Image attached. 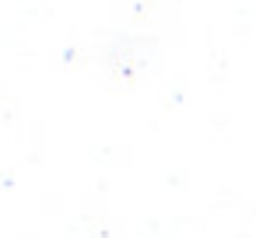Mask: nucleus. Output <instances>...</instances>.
Instances as JSON below:
<instances>
[]
</instances>
